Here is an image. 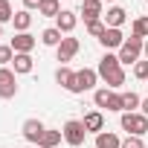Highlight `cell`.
Here are the masks:
<instances>
[{
  "instance_id": "23",
  "label": "cell",
  "mask_w": 148,
  "mask_h": 148,
  "mask_svg": "<svg viewBox=\"0 0 148 148\" xmlns=\"http://www.w3.org/2000/svg\"><path fill=\"white\" fill-rule=\"evenodd\" d=\"M105 82H108V87H110V90H119V87L125 84V70H122V67H119V70H113L110 76H105Z\"/></svg>"
},
{
  "instance_id": "19",
  "label": "cell",
  "mask_w": 148,
  "mask_h": 148,
  "mask_svg": "<svg viewBox=\"0 0 148 148\" xmlns=\"http://www.w3.org/2000/svg\"><path fill=\"white\" fill-rule=\"evenodd\" d=\"M38 15H44V18H58V15H61V0H41Z\"/></svg>"
},
{
  "instance_id": "13",
  "label": "cell",
  "mask_w": 148,
  "mask_h": 148,
  "mask_svg": "<svg viewBox=\"0 0 148 148\" xmlns=\"http://www.w3.org/2000/svg\"><path fill=\"white\" fill-rule=\"evenodd\" d=\"M9 47H12L15 52H32V49H35V38H32L29 32H18Z\"/></svg>"
},
{
  "instance_id": "14",
  "label": "cell",
  "mask_w": 148,
  "mask_h": 148,
  "mask_svg": "<svg viewBox=\"0 0 148 148\" xmlns=\"http://www.w3.org/2000/svg\"><path fill=\"white\" fill-rule=\"evenodd\" d=\"M102 0H82V15H84V23H90V21H99V15H102Z\"/></svg>"
},
{
  "instance_id": "25",
  "label": "cell",
  "mask_w": 148,
  "mask_h": 148,
  "mask_svg": "<svg viewBox=\"0 0 148 148\" xmlns=\"http://www.w3.org/2000/svg\"><path fill=\"white\" fill-rule=\"evenodd\" d=\"M134 35L142 38V41L148 38V18H136V21H134Z\"/></svg>"
},
{
  "instance_id": "10",
  "label": "cell",
  "mask_w": 148,
  "mask_h": 148,
  "mask_svg": "<svg viewBox=\"0 0 148 148\" xmlns=\"http://www.w3.org/2000/svg\"><path fill=\"white\" fill-rule=\"evenodd\" d=\"M21 131H23V136H26L29 142H35V145H38V139H41V134H44L47 128H44V122H41V119H26Z\"/></svg>"
},
{
  "instance_id": "29",
  "label": "cell",
  "mask_w": 148,
  "mask_h": 148,
  "mask_svg": "<svg viewBox=\"0 0 148 148\" xmlns=\"http://www.w3.org/2000/svg\"><path fill=\"white\" fill-rule=\"evenodd\" d=\"M12 18H15L12 3H9V0H0V23H6V21H12Z\"/></svg>"
},
{
  "instance_id": "4",
  "label": "cell",
  "mask_w": 148,
  "mask_h": 148,
  "mask_svg": "<svg viewBox=\"0 0 148 148\" xmlns=\"http://www.w3.org/2000/svg\"><path fill=\"white\" fill-rule=\"evenodd\" d=\"M18 73L12 67H0V99H15L18 96Z\"/></svg>"
},
{
  "instance_id": "8",
  "label": "cell",
  "mask_w": 148,
  "mask_h": 148,
  "mask_svg": "<svg viewBox=\"0 0 148 148\" xmlns=\"http://www.w3.org/2000/svg\"><path fill=\"white\" fill-rule=\"evenodd\" d=\"M99 44L105 49H119L125 44V35H122V29H105V35L99 38Z\"/></svg>"
},
{
  "instance_id": "22",
  "label": "cell",
  "mask_w": 148,
  "mask_h": 148,
  "mask_svg": "<svg viewBox=\"0 0 148 148\" xmlns=\"http://www.w3.org/2000/svg\"><path fill=\"white\" fill-rule=\"evenodd\" d=\"M64 38H61V32L55 29V26H49V29H44L41 32V44H47V47H58Z\"/></svg>"
},
{
  "instance_id": "7",
  "label": "cell",
  "mask_w": 148,
  "mask_h": 148,
  "mask_svg": "<svg viewBox=\"0 0 148 148\" xmlns=\"http://www.w3.org/2000/svg\"><path fill=\"white\" fill-rule=\"evenodd\" d=\"M76 23H79V12H73V9H61V15L55 18V29L61 35H70L76 29Z\"/></svg>"
},
{
  "instance_id": "11",
  "label": "cell",
  "mask_w": 148,
  "mask_h": 148,
  "mask_svg": "<svg viewBox=\"0 0 148 148\" xmlns=\"http://www.w3.org/2000/svg\"><path fill=\"white\" fill-rule=\"evenodd\" d=\"M119 67H122V64H119V55L105 52V55H102V61H99V70H96V73H99V79H105V76H110V73H113V70H119Z\"/></svg>"
},
{
  "instance_id": "17",
  "label": "cell",
  "mask_w": 148,
  "mask_h": 148,
  "mask_svg": "<svg viewBox=\"0 0 148 148\" xmlns=\"http://www.w3.org/2000/svg\"><path fill=\"white\" fill-rule=\"evenodd\" d=\"M96 148H122V139L113 131H102L96 134Z\"/></svg>"
},
{
  "instance_id": "35",
  "label": "cell",
  "mask_w": 148,
  "mask_h": 148,
  "mask_svg": "<svg viewBox=\"0 0 148 148\" xmlns=\"http://www.w3.org/2000/svg\"><path fill=\"white\" fill-rule=\"evenodd\" d=\"M0 38H3V23H0Z\"/></svg>"
},
{
  "instance_id": "33",
  "label": "cell",
  "mask_w": 148,
  "mask_h": 148,
  "mask_svg": "<svg viewBox=\"0 0 148 148\" xmlns=\"http://www.w3.org/2000/svg\"><path fill=\"white\" fill-rule=\"evenodd\" d=\"M139 108H142L139 113H145V116H148V99H142V105H139Z\"/></svg>"
},
{
  "instance_id": "31",
  "label": "cell",
  "mask_w": 148,
  "mask_h": 148,
  "mask_svg": "<svg viewBox=\"0 0 148 148\" xmlns=\"http://www.w3.org/2000/svg\"><path fill=\"white\" fill-rule=\"evenodd\" d=\"M122 148H145V142H142V136H125Z\"/></svg>"
},
{
  "instance_id": "20",
  "label": "cell",
  "mask_w": 148,
  "mask_h": 148,
  "mask_svg": "<svg viewBox=\"0 0 148 148\" xmlns=\"http://www.w3.org/2000/svg\"><path fill=\"white\" fill-rule=\"evenodd\" d=\"M12 23H15V29H18V32H26V29L32 26V15H29V9H21V12H15Z\"/></svg>"
},
{
  "instance_id": "15",
  "label": "cell",
  "mask_w": 148,
  "mask_h": 148,
  "mask_svg": "<svg viewBox=\"0 0 148 148\" xmlns=\"http://www.w3.org/2000/svg\"><path fill=\"white\" fill-rule=\"evenodd\" d=\"M32 55L29 52H15V61H12V70L18 73V76H26V73H32Z\"/></svg>"
},
{
  "instance_id": "21",
  "label": "cell",
  "mask_w": 148,
  "mask_h": 148,
  "mask_svg": "<svg viewBox=\"0 0 148 148\" xmlns=\"http://www.w3.org/2000/svg\"><path fill=\"white\" fill-rule=\"evenodd\" d=\"M142 105V99L134 93V90H128V93H122V108H125V113H136V108Z\"/></svg>"
},
{
  "instance_id": "16",
  "label": "cell",
  "mask_w": 148,
  "mask_h": 148,
  "mask_svg": "<svg viewBox=\"0 0 148 148\" xmlns=\"http://www.w3.org/2000/svg\"><path fill=\"white\" fill-rule=\"evenodd\" d=\"M55 82H58L64 90H73V84H76V73H73L67 64H61V67L55 70Z\"/></svg>"
},
{
  "instance_id": "12",
  "label": "cell",
  "mask_w": 148,
  "mask_h": 148,
  "mask_svg": "<svg viewBox=\"0 0 148 148\" xmlns=\"http://www.w3.org/2000/svg\"><path fill=\"white\" fill-rule=\"evenodd\" d=\"M125 18H128V12H125L122 6H110L108 15H105V26H108V29H119V26L125 23Z\"/></svg>"
},
{
  "instance_id": "2",
  "label": "cell",
  "mask_w": 148,
  "mask_h": 148,
  "mask_svg": "<svg viewBox=\"0 0 148 148\" xmlns=\"http://www.w3.org/2000/svg\"><path fill=\"white\" fill-rule=\"evenodd\" d=\"M142 47H145V41L142 38H136V35H131V38H125V44L119 47V64H136L139 61V52H142Z\"/></svg>"
},
{
  "instance_id": "30",
  "label": "cell",
  "mask_w": 148,
  "mask_h": 148,
  "mask_svg": "<svg viewBox=\"0 0 148 148\" xmlns=\"http://www.w3.org/2000/svg\"><path fill=\"white\" fill-rule=\"evenodd\" d=\"M134 76L142 79V82H148V61H136L134 64Z\"/></svg>"
},
{
  "instance_id": "34",
  "label": "cell",
  "mask_w": 148,
  "mask_h": 148,
  "mask_svg": "<svg viewBox=\"0 0 148 148\" xmlns=\"http://www.w3.org/2000/svg\"><path fill=\"white\" fill-rule=\"evenodd\" d=\"M142 52H145V61H148V41H145V47H142Z\"/></svg>"
},
{
  "instance_id": "9",
  "label": "cell",
  "mask_w": 148,
  "mask_h": 148,
  "mask_svg": "<svg viewBox=\"0 0 148 148\" xmlns=\"http://www.w3.org/2000/svg\"><path fill=\"white\" fill-rule=\"evenodd\" d=\"M84 128H87V134H102L105 131V116H102V110H90V113H84Z\"/></svg>"
},
{
  "instance_id": "24",
  "label": "cell",
  "mask_w": 148,
  "mask_h": 148,
  "mask_svg": "<svg viewBox=\"0 0 148 148\" xmlns=\"http://www.w3.org/2000/svg\"><path fill=\"white\" fill-rule=\"evenodd\" d=\"M110 87H99V90H93V102H96V108H108V102H110Z\"/></svg>"
},
{
  "instance_id": "6",
  "label": "cell",
  "mask_w": 148,
  "mask_h": 148,
  "mask_svg": "<svg viewBox=\"0 0 148 148\" xmlns=\"http://www.w3.org/2000/svg\"><path fill=\"white\" fill-rule=\"evenodd\" d=\"M79 49H82L79 38H64V41L55 47V55H58V61H61V64H67V61L76 58V52H79Z\"/></svg>"
},
{
  "instance_id": "27",
  "label": "cell",
  "mask_w": 148,
  "mask_h": 148,
  "mask_svg": "<svg viewBox=\"0 0 148 148\" xmlns=\"http://www.w3.org/2000/svg\"><path fill=\"white\" fill-rule=\"evenodd\" d=\"M108 110H113V113H125V108H122V93H110V102H108Z\"/></svg>"
},
{
  "instance_id": "32",
  "label": "cell",
  "mask_w": 148,
  "mask_h": 148,
  "mask_svg": "<svg viewBox=\"0 0 148 148\" xmlns=\"http://www.w3.org/2000/svg\"><path fill=\"white\" fill-rule=\"evenodd\" d=\"M41 0H23V9H38Z\"/></svg>"
},
{
  "instance_id": "18",
  "label": "cell",
  "mask_w": 148,
  "mask_h": 148,
  "mask_svg": "<svg viewBox=\"0 0 148 148\" xmlns=\"http://www.w3.org/2000/svg\"><path fill=\"white\" fill-rule=\"evenodd\" d=\"M61 139H64L61 131H49V128H47V131L41 134V139H38V148H55Z\"/></svg>"
},
{
  "instance_id": "26",
  "label": "cell",
  "mask_w": 148,
  "mask_h": 148,
  "mask_svg": "<svg viewBox=\"0 0 148 148\" xmlns=\"http://www.w3.org/2000/svg\"><path fill=\"white\" fill-rule=\"evenodd\" d=\"M105 29H108V26H105L102 21H90V23H87V35H93L96 41H99V38L105 35Z\"/></svg>"
},
{
  "instance_id": "1",
  "label": "cell",
  "mask_w": 148,
  "mask_h": 148,
  "mask_svg": "<svg viewBox=\"0 0 148 148\" xmlns=\"http://www.w3.org/2000/svg\"><path fill=\"white\" fill-rule=\"evenodd\" d=\"M119 125H122V131H128V136H145L148 134V116L145 113H122Z\"/></svg>"
},
{
  "instance_id": "3",
  "label": "cell",
  "mask_w": 148,
  "mask_h": 148,
  "mask_svg": "<svg viewBox=\"0 0 148 148\" xmlns=\"http://www.w3.org/2000/svg\"><path fill=\"white\" fill-rule=\"evenodd\" d=\"M64 142L67 145H73V148H79V145H84V136H87V128H84V122L82 119H70V122H64Z\"/></svg>"
},
{
  "instance_id": "28",
  "label": "cell",
  "mask_w": 148,
  "mask_h": 148,
  "mask_svg": "<svg viewBox=\"0 0 148 148\" xmlns=\"http://www.w3.org/2000/svg\"><path fill=\"white\" fill-rule=\"evenodd\" d=\"M15 61V49L12 47H3V44H0V67H9Z\"/></svg>"
},
{
  "instance_id": "5",
  "label": "cell",
  "mask_w": 148,
  "mask_h": 148,
  "mask_svg": "<svg viewBox=\"0 0 148 148\" xmlns=\"http://www.w3.org/2000/svg\"><path fill=\"white\" fill-rule=\"evenodd\" d=\"M96 82H99V73L96 70H79L76 73V84H73V90L70 93H84V90H93L96 87Z\"/></svg>"
},
{
  "instance_id": "36",
  "label": "cell",
  "mask_w": 148,
  "mask_h": 148,
  "mask_svg": "<svg viewBox=\"0 0 148 148\" xmlns=\"http://www.w3.org/2000/svg\"><path fill=\"white\" fill-rule=\"evenodd\" d=\"M102 3H110V0H102Z\"/></svg>"
}]
</instances>
